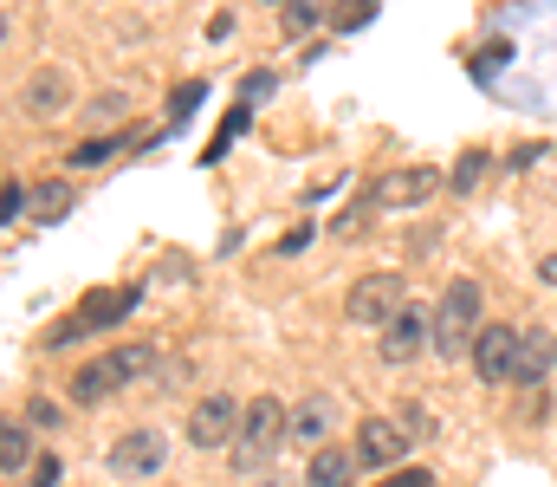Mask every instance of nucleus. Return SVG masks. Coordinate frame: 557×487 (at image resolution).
Segmentation results:
<instances>
[{"mask_svg": "<svg viewBox=\"0 0 557 487\" xmlns=\"http://www.w3.org/2000/svg\"><path fill=\"white\" fill-rule=\"evenodd\" d=\"M480 331H486L480 325V280H447V293L434 306V351L460 357V351H473Z\"/></svg>", "mask_w": 557, "mask_h": 487, "instance_id": "1", "label": "nucleus"}, {"mask_svg": "<svg viewBox=\"0 0 557 487\" xmlns=\"http://www.w3.org/2000/svg\"><path fill=\"white\" fill-rule=\"evenodd\" d=\"M240 416H247V423H240V449H234V468H260V462L273 455L278 442H285V429H292V410H285L278 397H253Z\"/></svg>", "mask_w": 557, "mask_h": 487, "instance_id": "2", "label": "nucleus"}, {"mask_svg": "<svg viewBox=\"0 0 557 487\" xmlns=\"http://www.w3.org/2000/svg\"><path fill=\"white\" fill-rule=\"evenodd\" d=\"M143 300V287H111V293H91L72 319H59L46 331V344H72V338H85V331H111L117 319H131V306Z\"/></svg>", "mask_w": 557, "mask_h": 487, "instance_id": "3", "label": "nucleus"}, {"mask_svg": "<svg viewBox=\"0 0 557 487\" xmlns=\"http://www.w3.org/2000/svg\"><path fill=\"white\" fill-rule=\"evenodd\" d=\"M403 306H409V300H403V273H363V280L350 287V300H344L350 325H389Z\"/></svg>", "mask_w": 557, "mask_h": 487, "instance_id": "4", "label": "nucleus"}, {"mask_svg": "<svg viewBox=\"0 0 557 487\" xmlns=\"http://www.w3.org/2000/svg\"><path fill=\"white\" fill-rule=\"evenodd\" d=\"M519 351H525V331L486 325V331L473 338V370H480V383H512V377H519Z\"/></svg>", "mask_w": 557, "mask_h": 487, "instance_id": "5", "label": "nucleus"}, {"mask_svg": "<svg viewBox=\"0 0 557 487\" xmlns=\"http://www.w3.org/2000/svg\"><path fill=\"white\" fill-rule=\"evenodd\" d=\"M409 442H416V436H409V423H403V416H370V423L357 429V462L389 475V468L409 455Z\"/></svg>", "mask_w": 557, "mask_h": 487, "instance_id": "6", "label": "nucleus"}, {"mask_svg": "<svg viewBox=\"0 0 557 487\" xmlns=\"http://www.w3.org/2000/svg\"><path fill=\"white\" fill-rule=\"evenodd\" d=\"M383 364H409L421 351H434V313H421V306H403L396 319L383 325Z\"/></svg>", "mask_w": 557, "mask_h": 487, "instance_id": "7", "label": "nucleus"}, {"mask_svg": "<svg viewBox=\"0 0 557 487\" xmlns=\"http://www.w3.org/2000/svg\"><path fill=\"white\" fill-rule=\"evenodd\" d=\"M434 188H441V169L416 162V169H389V175H376L370 202H376V208H416V202H428Z\"/></svg>", "mask_w": 557, "mask_h": 487, "instance_id": "8", "label": "nucleus"}, {"mask_svg": "<svg viewBox=\"0 0 557 487\" xmlns=\"http://www.w3.org/2000/svg\"><path fill=\"white\" fill-rule=\"evenodd\" d=\"M162 462H169V436H162V429H131V436L111 449V475H124V482H131V475H156Z\"/></svg>", "mask_w": 557, "mask_h": 487, "instance_id": "9", "label": "nucleus"}, {"mask_svg": "<svg viewBox=\"0 0 557 487\" xmlns=\"http://www.w3.org/2000/svg\"><path fill=\"white\" fill-rule=\"evenodd\" d=\"M331 436H337V403H331V397H305V403H292V429H285V442H298V449H331Z\"/></svg>", "mask_w": 557, "mask_h": 487, "instance_id": "10", "label": "nucleus"}, {"mask_svg": "<svg viewBox=\"0 0 557 487\" xmlns=\"http://www.w3.org/2000/svg\"><path fill=\"white\" fill-rule=\"evenodd\" d=\"M234 423H247V416H234V397H201L195 416H188V442L195 449H221L234 436Z\"/></svg>", "mask_w": 557, "mask_h": 487, "instance_id": "11", "label": "nucleus"}, {"mask_svg": "<svg viewBox=\"0 0 557 487\" xmlns=\"http://www.w3.org/2000/svg\"><path fill=\"white\" fill-rule=\"evenodd\" d=\"M72 202H78V188H72L65 175H46V182L26 188V221H33V228H59V221L72 215Z\"/></svg>", "mask_w": 557, "mask_h": 487, "instance_id": "12", "label": "nucleus"}, {"mask_svg": "<svg viewBox=\"0 0 557 487\" xmlns=\"http://www.w3.org/2000/svg\"><path fill=\"white\" fill-rule=\"evenodd\" d=\"M357 468H363V462H357V449H337V442H331V449H311L305 487H350V482H357Z\"/></svg>", "mask_w": 557, "mask_h": 487, "instance_id": "13", "label": "nucleus"}, {"mask_svg": "<svg viewBox=\"0 0 557 487\" xmlns=\"http://www.w3.org/2000/svg\"><path fill=\"white\" fill-rule=\"evenodd\" d=\"M117 383H124V377H117V364H111V357H98V364H85V370L72 377V403H104Z\"/></svg>", "mask_w": 557, "mask_h": 487, "instance_id": "14", "label": "nucleus"}, {"mask_svg": "<svg viewBox=\"0 0 557 487\" xmlns=\"http://www.w3.org/2000/svg\"><path fill=\"white\" fill-rule=\"evenodd\" d=\"M72 98V78L65 72H39L33 85H26V111H59Z\"/></svg>", "mask_w": 557, "mask_h": 487, "instance_id": "15", "label": "nucleus"}, {"mask_svg": "<svg viewBox=\"0 0 557 487\" xmlns=\"http://www.w3.org/2000/svg\"><path fill=\"white\" fill-rule=\"evenodd\" d=\"M111 364H117V377H124V383H137V377L156 370V351H149V344H117V351H111Z\"/></svg>", "mask_w": 557, "mask_h": 487, "instance_id": "16", "label": "nucleus"}, {"mask_svg": "<svg viewBox=\"0 0 557 487\" xmlns=\"http://www.w3.org/2000/svg\"><path fill=\"white\" fill-rule=\"evenodd\" d=\"M545 364H552V344H545V338H525V351H519V377H512V383L532 390V383L545 377Z\"/></svg>", "mask_w": 557, "mask_h": 487, "instance_id": "17", "label": "nucleus"}, {"mask_svg": "<svg viewBox=\"0 0 557 487\" xmlns=\"http://www.w3.org/2000/svg\"><path fill=\"white\" fill-rule=\"evenodd\" d=\"M26 455H33L26 429H20V423H7V429H0V468H7V475H20V468H26Z\"/></svg>", "mask_w": 557, "mask_h": 487, "instance_id": "18", "label": "nucleus"}, {"mask_svg": "<svg viewBox=\"0 0 557 487\" xmlns=\"http://www.w3.org/2000/svg\"><path fill=\"white\" fill-rule=\"evenodd\" d=\"M376 20V0H331V26L337 33H357V26H370Z\"/></svg>", "mask_w": 557, "mask_h": 487, "instance_id": "19", "label": "nucleus"}, {"mask_svg": "<svg viewBox=\"0 0 557 487\" xmlns=\"http://www.w3.org/2000/svg\"><path fill=\"white\" fill-rule=\"evenodd\" d=\"M318 7H324V0H285V20H278V26L298 39V33H311V26H318Z\"/></svg>", "mask_w": 557, "mask_h": 487, "instance_id": "20", "label": "nucleus"}, {"mask_svg": "<svg viewBox=\"0 0 557 487\" xmlns=\"http://www.w3.org/2000/svg\"><path fill=\"white\" fill-rule=\"evenodd\" d=\"M480 175H486V157H480V150H467V157H460V169H454L447 182H454L460 195H473V188H480Z\"/></svg>", "mask_w": 557, "mask_h": 487, "instance_id": "21", "label": "nucleus"}, {"mask_svg": "<svg viewBox=\"0 0 557 487\" xmlns=\"http://www.w3.org/2000/svg\"><path fill=\"white\" fill-rule=\"evenodd\" d=\"M370 208H376V202H357V208H344V215H337V234H350V241H357V234L370 228Z\"/></svg>", "mask_w": 557, "mask_h": 487, "instance_id": "22", "label": "nucleus"}, {"mask_svg": "<svg viewBox=\"0 0 557 487\" xmlns=\"http://www.w3.org/2000/svg\"><path fill=\"white\" fill-rule=\"evenodd\" d=\"M111 150H117L111 137H98V144H78V150H72V169H91V162H104Z\"/></svg>", "mask_w": 557, "mask_h": 487, "instance_id": "23", "label": "nucleus"}, {"mask_svg": "<svg viewBox=\"0 0 557 487\" xmlns=\"http://www.w3.org/2000/svg\"><path fill=\"white\" fill-rule=\"evenodd\" d=\"M383 487H434V475H428V468H389Z\"/></svg>", "mask_w": 557, "mask_h": 487, "instance_id": "24", "label": "nucleus"}, {"mask_svg": "<svg viewBox=\"0 0 557 487\" xmlns=\"http://www.w3.org/2000/svg\"><path fill=\"white\" fill-rule=\"evenodd\" d=\"M0 215H7V228L26 215V188H20V182H7V195H0Z\"/></svg>", "mask_w": 557, "mask_h": 487, "instance_id": "25", "label": "nucleus"}, {"mask_svg": "<svg viewBox=\"0 0 557 487\" xmlns=\"http://www.w3.org/2000/svg\"><path fill=\"white\" fill-rule=\"evenodd\" d=\"M195 105H201V85H182V92H175V98H169V118H188V111H195Z\"/></svg>", "mask_w": 557, "mask_h": 487, "instance_id": "26", "label": "nucleus"}, {"mask_svg": "<svg viewBox=\"0 0 557 487\" xmlns=\"http://www.w3.org/2000/svg\"><path fill=\"white\" fill-rule=\"evenodd\" d=\"M33 487H59V462H52V455L33 462Z\"/></svg>", "mask_w": 557, "mask_h": 487, "instance_id": "27", "label": "nucleus"}, {"mask_svg": "<svg viewBox=\"0 0 557 487\" xmlns=\"http://www.w3.org/2000/svg\"><path fill=\"white\" fill-rule=\"evenodd\" d=\"M26 416H33V423H39V429H52V423H59V410H52V403H46V397H39V403H33V410H26Z\"/></svg>", "mask_w": 557, "mask_h": 487, "instance_id": "28", "label": "nucleus"}, {"mask_svg": "<svg viewBox=\"0 0 557 487\" xmlns=\"http://www.w3.org/2000/svg\"><path fill=\"white\" fill-rule=\"evenodd\" d=\"M539 280H545V287H557V247L545 254V260H539Z\"/></svg>", "mask_w": 557, "mask_h": 487, "instance_id": "29", "label": "nucleus"}, {"mask_svg": "<svg viewBox=\"0 0 557 487\" xmlns=\"http://www.w3.org/2000/svg\"><path fill=\"white\" fill-rule=\"evenodd\" d=\"M552 364H557V338H552Z\"/></svg>", "mask_w": 557, "mask_h": 487, "instance_id": "30", "label": "nucleus"}, {"mask_svg": "<svg viewBox=\"0 0 557 487\" xmlns=\"http://www.w3.org/2000/svg\"><path fill=\"white\" fill-rule=\"evenodd\" d=\"M278 7H285V0H278Z\"/></svg>", "mask_w": 557, "mask_h": 487, "instance_id": "31", "label": "nucleus"}]
</instances>
